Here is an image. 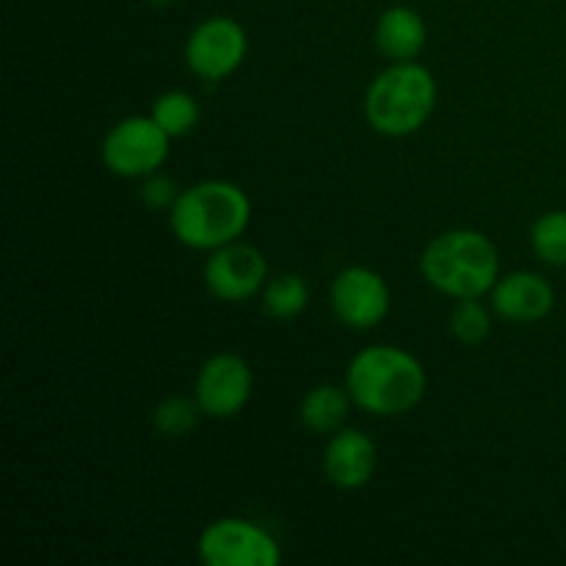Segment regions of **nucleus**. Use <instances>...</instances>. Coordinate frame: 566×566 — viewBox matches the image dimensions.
I'll return each instance as SVG.
<instances>
[{"mask_svg":"<svg viewBox=\"0 0 566 566\" xmlns=\"http://www.w3.org/2000/svg\"><path fill=\"white\" fill-rule=\"evenodd\" d=\"M346 390L363 412L401 418L423 403L429 376L412 352L379 343L354 354L346 370Z\"/></svg>","mask_w":566,"mask_h":566,"instance_id":"f257e3e1","label":"nucleus"},{"mask_svg":"<svg viewBox=\"0 0 566 566\" xmlns=\"http://www.w3.org/2000/svg\"><path fill=\"white\" fill-rule=\"evenodd\" d=\"M252 221V199L230 180H202L182 188L169 210L171 235L188 249L213 252L232 241H241Z\"/></svg>","mask_w":566,"mask_h":566,"instance_id":"f03ea898","label":"nucleus"},{"mask_svg":"<svg viewBox=\"0 0 566 566\" xmlns=\"http://www.w3.org/2000/svg\"><path fill=\"white\" fill-rule=\"evenodd\" d=\"M420 274L442 296L484 298L501 280V254L479 230H448L420 254Z\"/></svg>","mask_w":566,"mask_h":566,"instance_id":"7ed1b4c3","label":"nucleus"},{"mask_svg":"<svg viewBox=\"0 0 566 566\" xmlns=\"http://www.w3.org/2000/svg\"><path fill=\"white\" fill-rule=\"evenodd\" d=\"M437 105V81L418 61H392L370 81L365 92V119L376 133L403 138L431 119Z\"/></svg>","mask_w":566,"mask_h":566,"instance_id":"20e7f679","label":"nucleus"},{"mask_svg":"<svg viewBox=\"0 0 566 566\" xmlns=\"http://www.w3.org/2000/svg\"><path fill=\"white\" fill-rule=\"evenodd\" d=\"M171 136L153 116H125L103 138L99 158L103 166L125 180H144L160 171L169 158Z\"/></svg>","mask_w":566,"mask_h":566,"instance_id":"39448f33","label":"nucleus"},{"mask_svg":"<svg viewBox=\"0 0 566 566\" xmlns=\"http://www.w3.org/2000/svg\"><path fill=\"white\" fill-rule=\"evenodd\" d=\"M197 553L208 566H280L282 547L263 525L243 517H221L205 525Z\"/></svg>","mask_w":566,"mask_h":566,"instance_id":"423d86ee","label":"nucleus"},{"mask_svg":"<svg viewBox=\"0 0 566 566\" xmlns=\"http://www.w3.org/2000/svg\"><path fill=\"white\" fill-rule=\"evenodd\" d=\"M247 53V28L232 17H208L186 39V64L199 81H227L241 70Z\"/></svg>","mask_w":566,"mask_h":566,"instance_id":"0eeeda50","label":"nucleus"},{"mask_svg":"<svg viewBox=\"0 0 566 566\" xmlns=\"http://www.w3.org/2000/svg\"><path fill=\"white\" fill-rule=\"evenodd\" d=\"M390 285L368 265H348L329 285V307L346 329H376L390 315Z\"/></svg>","mask_w":566,"mask_h":566,"instance_id":"6e6552de","label":"nucleus"},{"mask_svg":"<svg viewBox=\"0 0 566 566\" xmlns=\"http://www.w3.org/2000/svg\"><path fill=\"white\" fill-rule=\"evenodd\" d=\"M202 276L210 296L224 304H241L260 296L265 282L271 280L265 254L243 241H232L208 252Z\"/></svg>","mask_w":566,"mask_h":566,"instance_id":"1a4fd4ad","label":"nucleus"},{"mask_svg":"<svg viewBox=\"0 0 566 566\" xmlns=\"http://www.w3.org/2000/svg\"><path fill=\"white\" fill-rule=\"evenodd\" d=\"M254 390V376L241 354H213L199 368L193 381V398L202 412L213 420H230L247 409Z\"/></svg>","mask_w":566,"mask_h":566,"instance_id":"9d476101","label":"nucleus"},{"mask_svg":"<svg viewBox=\"0 0 566 566\" xmlns=\"http://www.w3.org/2000/svg\"><path fill=\"white\" fill-rule=\"evenodd\" d=\"M492 310L509 324H539L556 307V291L536 271L503 274L492 287Z\"/></svg>","mask_w":566,"mask_h":566,"instance_id":"9b49d317","label":"nucleus"},{"mask_svg":"<svg viewBox=\"0 0 566 566\" xmlns=\"http://www.w3.org/2000/svg\"><path fill=\"white\" fill-rule=\"evenodd\" d=\"M379 468V448L365 431L348 429L329 434L324 448V475L337 490H363Z\"/></svg>","mask_w":566,"mask_h":566,"instance_id":"f8f14e48","label":"nucleus"},{"mask_svg":"<svg viewBox=\"0 0 566 566\" xmlns=\"http://www.w3.org/2000/svg\"><path fill=\"white\" fill-rule=\"evenodd\" d=\"M429 28L412 6H390L376 20L374 44L387 61H415L426 50Z\"/></svg>","mask_w":566,"mask_h":566,"instance_id":"ddd939ff","label":"nucleus"},{"mask_svg":"<svg viewBox=\"0 0 566 566\" xmlns=\"http://www.w3.org/2000/svg\"><path fill=\"white\" fill-rule=\"evenodd\" d=\"M352 403L346 385H318L302 398L298 418H302L304 429L313 431V434H335L346 426Z\"/></svg>","mask_w":566,"mask_h":566,"instance_id":"4468645a","label":"nucleus"},{"mask_svg":"<svg viewBox=\"0 0 566 566\" xmlns=\"http://www.w3.org/2000/svg\"><path fill=\"white\" fill-rule=\"evenodd\" d=\"M263 313L274 321H293L307 310L310 287L302 274H276L265 282L263 293Z\"/></svg>","mask_w":566,"mask_h":566,"instance_id":"2eb2a0df","label":"nucleus"},{"mask_svg":"<svg viewBox=\"0 0 566 566\" xmlns=\"http://www.w3.org/2000/svg\"><path fill=\"white\" fill-rule=\"evenodd\" d=\"M149 116H153L171 138H182L199 125L202 108H199V99L193 97L191 92H186V88H169V92L155 97Z\"/></svg>","mask_w":566,"mask_h":566,"instance_id":"dca6fc26","label":"nucleus"},{"mask_svg":"<svg viewBox=\"0 0 566 566\" xmlns=\"http://www.w3.org/2000/svg\"><path fill=\"white\" fill-rule=\"evenodd\" d=\"M202 415L205 412L197 398L169 396L153 409V429L166 440H180V437H188L197 429Z\"/></svg>","mask_w":566,"mask_h":566,"instance_id":"f3484780","label":"nucleus"},{"mask_svg":"<svg viewBox=\"0 0 566 566\" xmlns=\"http://www.w3.org/2000/svg\"><path fill=\"white\" fill-rule=\"evenodd\" d=\"M531 247L542 263L566 269V210H551L534 221Z\"/></svg>","mask_w":566,"mask_h":566,"instance_id":"a211bd4d","label":"nucleus"},{"mask_svg":"<svg viewBox=\"0 0 566 566\" xmlns=\"http://www.w3.org/2000/svg\"><path fill=\"white\" fill-rule=\"evenodd\" d=\"M492 332V313L481 298H459L451 310V335L462 346H481Z\"/></svg>","mask_w":566,"mask_h":566,"instance_id":"6ab92c4d","label":"nucleus"},{"mask_svg":"<svg viewBox=\"0 0 566 566\" xmlns=\"http://www.w3.org/2000/svg\"><path fill=\"white\" fill-rule=\"evenodd\" d=\"M177 197H180V188H177V182L171 180V177L160 175V171L144 177L142 199L149 210H166V213H169V210L175 208Z\"/></svg>","mask_w":566,"mask_h":566,"instance_id":"aec40b11","label":"nucleus"},{"mask_svg":"<svg viewBox=\"0 0 566 566\" xmlns=\"http://www.w3.org/2000/svg\"><path fill=\"white\" fill-rule=\"evenodd\" d=\"M149 6H155V9H166V6H171L175 0H147Z\"/></svg>","mask_w":566,"mask_h":566,"instance_id":"412c9836","label":"nucleus"}]
</instances>
